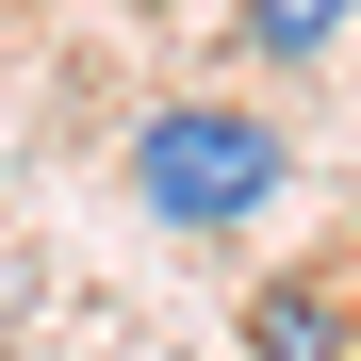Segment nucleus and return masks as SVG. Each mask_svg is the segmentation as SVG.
<instances>
[{"mask_svg": "<svg viewBox=\"0 0 361 361\" xmlns=\"http://www.w3.org/2000/svg\"><path fill=\"white\" fill-rule=\"evenodd\" d=\"M295 180V132L279 115H247V99H148L132 115V214L148 230H263V197Z\"/></svg>", "mask_w": 361, "mask_h": 361, "instance_id": "1", "label": "nucleus"}, {"mask_svg": "<svg viewBox=\"0 0 361 361\" xmlns=\"http://www.w3.org/2000/svg\"><path fill=\"white\" fill-rule=\"evenodd\" d=\"M247 361H361V312L329 279H263L247 295Z\"/></svg>", "mask_w": 361, "mask_h": 361, "instance_id": "2", "label": "nucleus"}, {"mask_svg": "<svg viewBox=\"0 0 361 361\" xmlns=\"http://www.w3.org/2000/svg\"><path fill=\"white\" fill-rule=\"evenodd\" d=\"M230 33H247V66H329L361 33V0H230Z\"/></svg>", "mask_w": 361, "mask_h": 361, "instance_id": "3", "label": "nucleus"}]
</instances>
